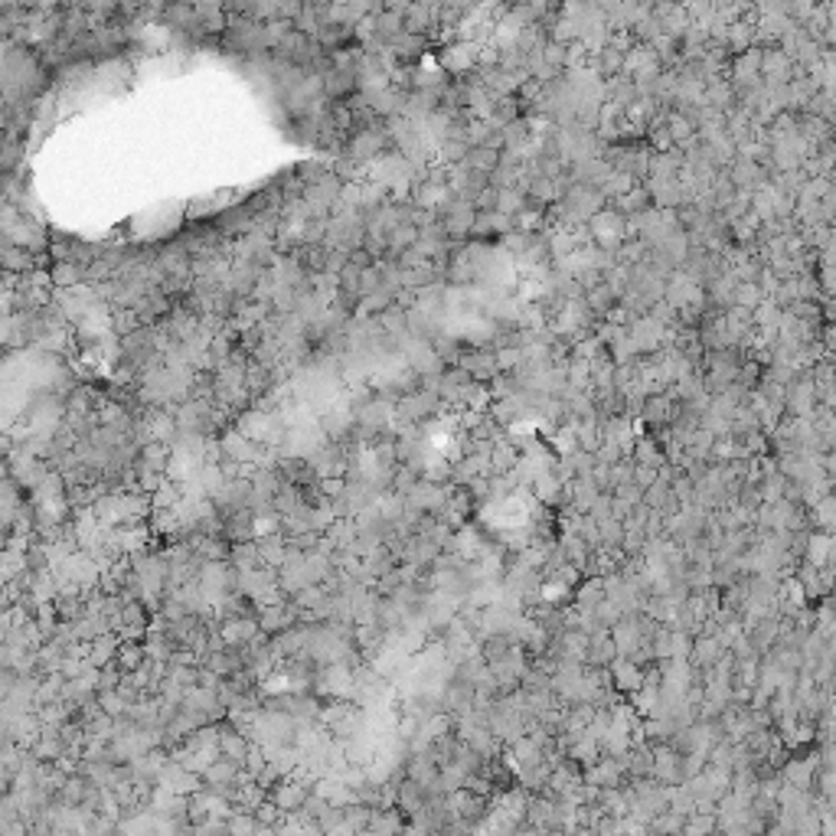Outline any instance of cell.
<instances>
[{
  "mask_svg": "<svg viewBox=\"0 0 836 836\" xmlns=\"http://www.w3.org/2000/svg\"><path fill=\"white\" fill-rule=\"evenodd\" d=\"M255 830H258V817H255V813L235 810L232 817H229V836H255Z\"/></svg>",
  "mask_w": 836,
  "mask_h": 836,
  "instance_id": "cell-1",
  "label": "cell"
}]
</instances>
